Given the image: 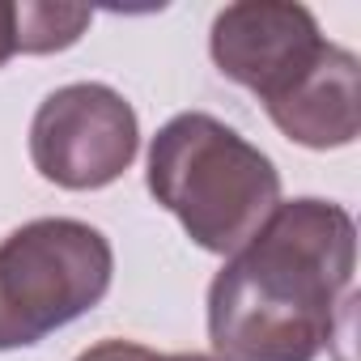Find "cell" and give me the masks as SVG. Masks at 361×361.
Segmentation results:
<instances>
[{"mask_svg": "<svg viewBox=\"0 0 361 361\" xmlns=\"http://www.w3.org/2000/svg\"><path fill=\"white\" fill-rule=\"evenodd\" d=\"M357 226L331 200H289L209 285V340L221 361H314L353 319Z\"/></svg>", "mask_w": 361, "mask_h": 361, "instance_id": "1", "label": "cell"}, {"mask_svg": "<svg viewBox=\"0 0 361 361\" xmlns=\"http://www.w3.org/2000/svg\"><path fill=\"white\" fill-rule=\"evenodd\" d=\"M153 361H213V357H200V353H174V357H153Z\"/></svg>", "mask_w": 361, "mask_h": 361, "instance_id": "10", "label": "cell"}, {"mask_svg": "<svg viewBox=\"0 0 361 361\" xmlns=\"http://www.w3.org/2000/svg\"><path fill=\"white\" fill-rule=\"evenodd\" d=\"M90 26V9L81 5H35L22 0L18 5V51L26 56H47L73 47Z\"/></svg>", "mask_w": 361, "mask_h": 361, "instance_id": "7", "label": "cell"}, {"mask_svg": "<svg viewBox=\"0 0 361 361\" xmlns=\"http://www.w3.org/2000/svg\"><path fill=\"white\" fill-rule=\"evenodd\" d=\"M361 68L357 56L340 43L323 51V60L268 111V119L306 149H344L361 132Z\"/></svg>", "mask_w": 361, "mask_h": 361, "instance_id": "6", "label": "cell"}, {"mask_svg": "<svg viewBox=\"0 0 361 361\" xmlns=\"http://www.w3.org/2000/svg\"><path fill=\"white\" fill-rule=\"evenodd\" d=\"M149 192L196 247L234 255L281 204V174L217 115L183 111L149 145Z\"/></svg>", "mask_w": 361, "mask_h": 361, "instance_id": "2", "label": "cell"}, {"mask_svg": "<svg viewBox=\"0 0 361 361\" xmlns=\"http://www.w3.org/2000/svg\"><path fill=\"white\" fill-rule=\"evenodd\" d=\"M140 123L132 102L102 85L77 81L47 94L30 123V157L35 170L56 188L98 192L136 161Z\"/></svg>", "mask_w": 361, "mask_h": 361, "instance_id": "4", "label": "cell"}, {"mask_svg": "<svg viewBox=\"0 0 361 361\" xmlns=\"http://www.w3.org/2000/svg\"><path fill=\"white\" fill-rule=\"evenodd\" d=\"M18 56V5L0 0V68Z\"/></svg>", "mask_w": 361, "mask_h": 361, "instance_id": "9", "label": "cell"}, {"mask_svg": "<svg viewBox=\"0 0 361 361\" xmlns=\"http://www.w3.org/2000/svg\"><path fill=\"white\" fill-rule=\"evenodd\" d=\"M157 353L145 348V344H132V340H102L94 348H85L77 361H153Z\"/></svg>", "mask_w": 361, "mask_h": 361, "instance_id": "8", "label": "cell"}, {"mask_svg": "<svg viewBox=\"0 0 361 361\" xmlns=\"http://www.w3.org/2000/svg\"><path fill=\"white\" fill-rule=\"evenodd\" d=\"M115 276L102 230L77 217H39L0 243V353L30 348L90 314Z\"/></svg>", "mask_w": 361, "mask_h": 361, "instance_id": "3", "label": "cell"}, {"mask_svg": "<svg viewBox=\"0 0 361 361\" xmlns=\"http://www.w3.org/2000/svg\"><path fill=\"white\" fill-rule=\"evenodd\" d=\"M331 47L314 13L289 0H238L213 22L209 51L221 77L251 90L264 106L285 98Z\"/></svg>", "mask_w": 361, "mask_h": 361, "instance_id": "5", "label": "cell"}]
</instances>
